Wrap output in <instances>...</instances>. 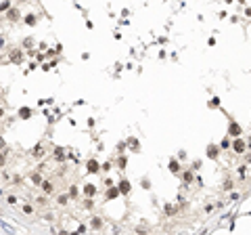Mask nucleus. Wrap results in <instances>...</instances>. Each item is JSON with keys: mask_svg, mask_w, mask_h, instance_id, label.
<instances>
[{"mask_svg": "<svg viewBox=\"0 0 251 235\" xmlns=\"http://www.w3.org/2000/svg\"><path fill=\"white\" fill-rule=\"evenodd\" d=\"M8 19H11V21H17V19H19V11H11V13H8Z\"/></svg>", "mask_w": 251, "mask_h": 235, "instance_id": "nucleus-1", "label": "nucleus"}, {"mask_svg": "<svg viewBox=\"0 0 251 235\" xmlns=\"http://www.w3.org/2000/svg\"><path fill=\"white\" fill-rule=\"evenodd\" d=\"M40 185L44 187V191H46V193H50V191H52V185H50L48 181H46V183H40Z\"/></svg>", "mask_w": 251, "mask_h": 235, "instance_id": "nucleus-4", "label": "nucleus"}, {"mask_svg": "<svg viewBox=\"0 0 251 235\" xmlns=\"http://www.w3.org/2000/svg\"><path fill=\"white\" fill-rule=\"evenodd\" d=\"M23 212H25V214H32L34 208H32V206H23Z\"/></svg>", "mask_w": 251, "mask_h": 235, "instance_id": "nucleus-6", "label": "nucleus"}, {"mask_svg": "<svg viewBox=\"0 0 251 235\" xmlns=\"http://www.w3.org/2000/svg\"><path fill=\"white\" fill-rule=\"evenodd\" d=\"M128 189H130V185H128V181H124L122 183V191H128Z\"/></svg>", "mask_w": 251, "mask_h": 235, "instance_id": "nucleus-7", "label": "nucleus"}, {"mask_svg": "<svg viewBox=\"0 0 251 235\" xmlns=\"http://www.w3.org/2000/svg\"><path fill=\"white\" fill-rule=\"evenodd\" d=\"M36 202H38V204H40V206H46V204H48V199H46V197H44V195H40V197H38V199H36Z\"/></svg>", "mask_w": 251, "mask_h": 235, "instance_id": "nucleus-5", "label": "nucleus"}, {"mask_svg": "<svg viewBox=\"0 0 251 235\" xmlns=\"http://www.w3.org/2000/svg\"><path fill=\"white\" fill-rule=\"evenodd\" d=\"M224 189H232V181H226V183H224Z\"/></svg>", "mask_w": 251, "mask_h": 235, "instance_id": "nucleus-8", "label": "nucleus"}, {"mask_svg": "<svg viewBox=\"0 0 251 235\" xmlns=\"http://www.w3.org/2000/svg\"><path fill=\"white\" fill-rule=\"evenodd\" d=\"M57 202H59L61 206H67V202H69V197H67V195H61V197H59Z\"/></svg>", "mask_w": 251, "mask_h": 235, "instance_id": "nucleus-3", "label": "nucleus"}, {"mask_svg": "<svg viewBox=\"0 0 251 235\" xmlns=\"http://www.w3.org/2000/svg\"><path fill=\"white\" fill-rule=\"evenodd\" d=\"M88 170H90V172H96V170H98V164H96V162H90V164H88Z\"/></svg>", "mask_w": 251, "mask_h": 235, "instance_id": "nucleus-2", "label": "nucleus"}]
</instances>
